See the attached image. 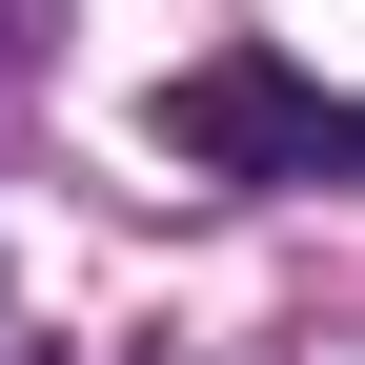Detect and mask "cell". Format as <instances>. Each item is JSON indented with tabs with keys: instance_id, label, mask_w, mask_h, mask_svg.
Segmentation results:
<instances>
[{
	"instance_id": "cell-1",
	"label": "cell",
	"mask_w": 365,
	"mask_h": 365,
	"mask_svg": "<svg viewBox=\"0 0 365 365\" xmlns=\"http://www.w3.org/2000/svg\"><path fill=\"white\" fill-rule=\"evenodd\" d=\"M143 143L182 182H365V102L304 81V61H264V41H223V61H182L143 102Z\"/></svg>"
}]
</instances>
